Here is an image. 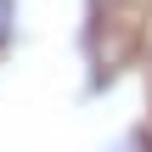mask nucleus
<instances>
[{
	"label": "nucleus",
	"mask_w": 152,
	"mask_h": 152,
	"mask_svg": "<svg viewBox=\"0 0 152 152\" xmlns=\"http://www.w3.org/2000/svg\"><path fill=\"white\" fill-rule=\"evenodd\" d=\"M11 34V0H0V39Z\"/></svg>",
	"instance_id": "1"
}]
</instances>
